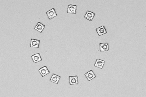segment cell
I'll use <instances>...</instances> for the list:
<instances>
[{
  "label": "cell",
  "instance_id": "7",
  "mask_svg": "<svg viewBox=\"0 0 146 97\" xmlns=\"http://www.w3.org/2000/svg\"><path fill=\"white\" fill-rule=\"evenodd\" d=\"M95 15V13L90 11L89 10H88L86 14L84 15V17L87 19L88 20L90 21H92Z\"/></svg>",
  "mask_w": 146,
  "mask_h": 97
},
{
  "label": "cell",
  "instance_id": "3",
  "mask_svg": "<svg viewBox=\"0 0 146 97\" xmlns=\"http://www.w3.org/2000/svg\"><path fill=\"white\" fill-rule=\"evenodd\" d=\"M39 72L41 74V76L42 77L45 76L46 75H48L50 73L49 71L48 68L46 66H44L42 67L39 69Z\"/></svg>",
  "mask_w": 146,
  "mask_h": 97
},
{
  "label": "cell",
  "instance_id": "13",
  "mask_svg": "<svg viewBox=\"0 0 146 97\" xmlns=\"http://www.w3.org/2000/svg\"><path fill=\"white\" fill-rule=\"evenodd\" d=\"M45 27V25L42 24L40 22H38L36 26L35 27V30L38 31L39 33H41Z\"/></svg>",
  "mask_w": 146,
  "mask_h": 97
},
{
  "label": "cell",
  "instance_id": "11",
  "mask_svg": "<svg viewBox=\"0 0 146 97\" xmlns=\"http://www.w3.org/2000/svg\"><path fill=\"white\" fill-rule=\"evenodd\" d=\"M99 45L100 52H107L109 50V44L108 43H101Z\"/></svg>",
  "mask_w": 146,
  "mask_h": 97
},
{
  "label": "cell",
  "instance_id": "12",
  "mask_svg": "<svg viewBox=\"0 0 146 97\" xmlns=\"http://www.w3.org/2000/svg\"><path fill=\"white\" fill-rule=\"evenodd\" d=\"M60 78L61 77L57 75L56 74H53L52 75V77L50 80V81L54 83L58 84Z\"/></svg>",
  "mask_w": 146,
  "mask_h": 97
},
{
  "label": "cell",
  "instance_id": "10",
  "mask_svg": "<svg viewBox=\"0 0 146 97\" xmlns=\"http://www.w3.org/2000/svg\"><path fill=\"white\" fill-rule=\"evenodd\" d=\"M40 40L38 39H31L30 46L32 48H39Z\"/></svg>",
  "mask_w": 146,
  "mask_h": 97
},
{
  "label": "cell",
  "instance_id": "8",
  "mask_svg": "<svg viewBox=\"0 0 146 97\" xmlns=\"http://www.w3.org/2000/svg\"><path fill=\"white\" fill-rule=\"evenodd\" d=\"M96 30L99 36H101L103 35L106 34L107 33V31L104 26H102L100 27L97 28Z\"/></svg>",
  "mask_w": 146,
  "mask_h": 97
},
{
  "label": "cell",
  "instance_id": "5",
  "mask_svg": "<svg viewBox=\"0 0 146 97\" xmlns=\"http://www.w3.org/2000/svg\"><path fill=\"white\" fill-rule=\"evenodd\" d=\"M85 76L88 81H91L94 78H96V76L92 70H90L87 73L85 74Z\"/></svg>",
  "mask_w": 146,
  "mask_h": 97
},
{
  "label": "cell",
  "instance_id": "6",
  "mask_svg": "<svg viewBox=\"0 0 146 97\" xmlns=\"http://www.w3.org/2000/svg\"><path fill=\"white\" fill-rule=\"evenodd\" d=\"M69 82L70 85H78L79 84L78 76H69Z\"/></svg>",
  "mask_w": 146,
  "mask_h": 97
},
{
  "label": "cell",
  "instance_id": "1",
  "mask_svg": "<svg viewBox=\"0 0 146 97\" xmlns=\"http://www.w3.org/2000/svg\"><path fill=\"white\" fill-rule=\"evenodd\" d=\"M46 14L48 15V19L49 20L52 19L57 16L56 10L54 8L46 12Z\"/></svg>",
  "mask_w": 146,
  "mask_h": 97
},
{
  "label": "cell",
  "instance_id": "2",
  "mask_svg": "<svg viewBox=\"0 0 146 97\" xmlns=\"http://www.w3.org/2000/svg\"><path fill=\"white\" fill-rule=\"evenodd\" d=\"M77 6L76 5L69 4L67 9V13L68 14H76Z\"/></svg>",
  "mask_w": 146,
  "mask_h": 97
},
{
  "label": "cell",
  "instance_id": "4",
  "mask_svg": "<svg viewBox=\"0 0 146 97\" xmlns=\"http://www.w3.org/2000/svg\"><path fill=\"white\" fill-rule=\"evenodd\" d=\"M31 58L33 63L35 64L42 60L41 55L39 53L35 54L31 56Z\"/></svg>",
  "mask_w": 146,
  "mask_h": 97
},
{
  "label": "cell",
  "instance_id": "9",
  "mask_svg": "<svg viewBox=\"0 0 146 97\" xmlns=\"http://www.w3.org/2000/svg\"><path fill=\"white\" fill-rule=\"evenodd\" d=\"M105 61L104 60L99 59H97L96 62L94 64V66L98 68L102 69L105 64Z\"/></svg>",
  "mask_w": 146,
  "mask_h": 97
}]
</instances>
